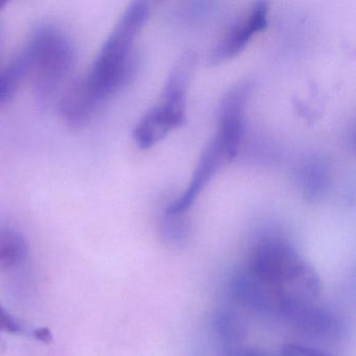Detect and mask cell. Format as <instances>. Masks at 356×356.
<instances>
[{"mask_svg":"<svg viewBox=\"0 0 356 356\" xmlns=\"http://www.w3.org/2000/svg\"><path fill=\"white\" fill-rule=\"evenodd\" d=\"M149 16L145 1H134L127 8L91 70L64 93L60 112L68 124H86L106 99L130 81L135 70V43Z\"/></svg>","mask_w":356,"mask_h":356,"instance_id":"obj_1","label":"cell"},{"mask_svg":"<svg viewBox=\"0 0 356 356\" xmlns=\"http://www.w3.org/2000/svg\"><path fill=\"white\" fill-rule=\"evenodd\" d=\"M291 326L305 334L318 337H330L339 330V321L335 314L318 303L302 306L285 318Z\"/></svg>","mask_w":356,"mask_h":356,"instance_id":"obj_8","label":"cell"},{"mask_svg":"<svg viewBox=\"0 0 356 356\" xmlns=\"http://www.w3.org/2000/svg\"><path fill=\"white\" fill-rule=\"evenodd\" d=\"M268 3L264 1L253 3L249 13L245 14L243 19L231 28L214 49L211 61L213 63H220L236 57L245 49L254 35L266 29L268 24Z\"/></svg>","mask_w":356,"mask_h":356,"instance_id":"obj_7","label":"cell"},{"mask_svg":"<svg viewBox=\"0 0 356 356\" xmlns=\"http://www.w3.org/2000/svg\"><path fill=\"white\" fill-rule=\"evenodd\" d=\"M24 51L30 61L37 101L47 105L72 70L74 44L63 31L43 26L35 31Z\"/></svg>","mask_w":356,"mask_h":356,"instance_id":"obj_3","label":"cell"},{"mask_svg":"<svg viewBox=\"0 0 356 356\" xmlns=\"http://www.w3.org/2000/svg\"><path fill=\"white\" fill-rule=\"evenodd\" d=\"M228 162H230V160L224 147L216 137H213L204 149L193 172L191 183L185 189L184 193L170 204L165 211L175 214L186 213L206 185L216 176L220 168Z\"/></svg>","mask_w":356,"mask_h":356,"instance_id":"obj_6","label":"cell"},{"mask_svg":"<svg viewBox=\"0 0 356 356\" xmlns=\"http://www.w3.org/2000/svg\"><path fill=\"white\" fill-rule=\"evenodd\" d=\"M26 255L28 243L24 235L13 229H0V270L16 268Z\"/></svg>","mask_w":356,"mask_h":356,"instance_id":"obj_11","label":"cell"},{"mask_svg":"<svg viewBox=\"0 0 356 356\" xmlns=\"http://www.w3.org/2000/svg\"><path fill=\"white\" fill-rule=\"evenodd\" d=\"M281 356H332L314 348L306 346L297 345V343H287L283 346L282 355Z\"/></svg>","mask_w":356,"mask_h":356,"instance_id":"obj_15","label":"cell"},{"mask_svg":"<svg viewBox=\"0 0 356 356\" xmlns=\"http://www.w3.org/2000/svg\"><path fill=\"white\" fill-rule=\"evenodd\" d=\"M213 330L222 343V350L241 346L247 334L243 321L229 310H220L214 314Z\"/></svg>","mask_w":356,"mask_h":356,"instance_id":"obj_12","label":"cell"},{"mask_svg":"<svg viewBox=\"0 0 356 356\" xmlns=\"http://www.w3.org/2000/svg\"><path fill=\"white\" fill-rule=\"evenodd\" d=\"M330 183L329 165L322 159H312L302 170V186L306 197L318 201L326 193Z\"/></svg>","mask_w":356,"mask_h":356,"instance_id":"obj_10","label":"cell"},{"mask_svg":"<svg viewBox=\"0 0 356 356\" xmlns=\"http://www.w3.org/2000/svg\"><path fill=\"white\" fill-rule=\"evenodd\" d=\"M0 43H1V28H0Z\"/></svg>","mask_w":356,"mask_h":356,"instance_id":"obj_18","label":"cell"},{"mask_svg":"<svg viewBox=\"0 0 356 356\" xmlns=\"http://www.w3.org/2000/svg\"><path fill=\"white\" fill-rule=\"evenodd\" d=\"M30 74V61L22 49L6 67L0 70V106L11 101L22 81Z\"/></svg>","mask_w":356,"mask_h":356,"instance_id":"obj_9","label":"cell"},{"mask_svg":"<svg viewBox=\"0 0 356 356\" xmlns=\"http://www.w3.org/2000/svg\"><path fill=\"white\" fill-rule=\"evenodd\" d=\"M245 272L268 296L272 314L281 318L295 308L318 303L320 276L285 239L266 237L258 241Z\"/></svg>","mask_w":356,"mask_h":356,"instance_id":"obj_2","label":"cell"},{"mask_svg":"<svg viewBox=\"0 0 356 356\" xmlns=\"http://www.w3.org/2000/svg\"><path fill=\"white\" fill-rule=\"evenodd\" d=\"M3 332L12 333V334H30L24 323L13 314H10L0 304V333Z\"/></svg>","mask_w":356,"mask_h":356,"instance_id":"obj_14","label":"cell"},{"mask_svg":"<svg viewBox=\"0 0 356 356\" xmlns=\"http://www.w3.org/2000/svg\"><path fill=\"white\" fill-rule=\"evenodd\" d=\"M248 97L249 87L238 85L225 97L220 106L216 138L222 143L230 161L236 157L243 139Z\"/></svg>","mask_w":356,"mask_h":356,"instance_id":"obj_5","label":"cell"},{"mask_svg":"<svg viewBox=\"0 0 356 356\" xmlns=\"http://www.w3.org/2000/svg\"><path fill=\"white\" fill-rule=\"evenodd\" d=\"M31 335H33L38 341H42V343H49L53 341V334L47 327L34 329V330L31 331Z\"/></svg>","mask_w":356,"mask_h":356,"instance_id":"obj_17","label":"cell"},{"mask_svg":"<svg viewBox=\"0 0 356 356\" xmlns=\"http://www.w3.org/2000/svg\"><path fill=\"white\" fill-rule=\"evenodd\" d=\"M222 356H270L266 351H262L256 348L243 347V346H237V347L230 348V349L222 350Z\"/></svg>","mask_w":356,"mask_h":356,"instance_id":"obj_16","label":"cell"},{"mask_svg":"<svg viewBox=\"0 0 356 356\" xmlns=\"http://www.w3.org/2000/svg\"><path fill=\"white\" fill-rule=\"evenodd\" d=\"M160 236L168 247L180 249L188 241L191 227L185 214L165 212L160 220Z\"/></svg>","mask_w":356,"mask_h":356,"instance_id":"obj_13","label":"cell"},{"mask_svg":"<svg viewBox=\"0 0 356 356\" xmlns=\"http://www.w3.org/2000/svg\"><path fill=\"white\" fill-rule=\"evenodd\" d=\"M195 58L183 56L172 68L157 105L143 116L134 130V140L140 149H147L164 138L170 131L182 126L186 120V95Z\"/></svg>","mask_w":356,"mask_h":356,"instance_id":"obj_4","label":"cell"}]
</instances>
